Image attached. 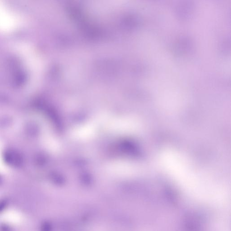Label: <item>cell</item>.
Wrapping results in <instances>:
<instances>
[{"label":"cell","mask_w":231,"mask_h":231,"mask_svg":"<svg viewBox=\"0 0 231 231\" xmlns=\"http://www.w3.org/2000/svg\"><path fill=\"white\" fill-rule=\"evenodd\" d=\"M0 231H12V229L9 225L2 224H0Z\"/></svg>","instance_id":"obj_2"},{"label":"cell","mask_w":231,"mask_h":231,"mask_svg":"<svg viewBox=\"0 0 231 231\" xmlns=\"http://www.w3.org/2000/svg\"><path fill=\"white\" fill-rule=\"evenodd\" d=\"M8 202L6 200H0V213L2 212L7 206Z\"/></svg>","instance_id":"obj_1"}]
</instances>
